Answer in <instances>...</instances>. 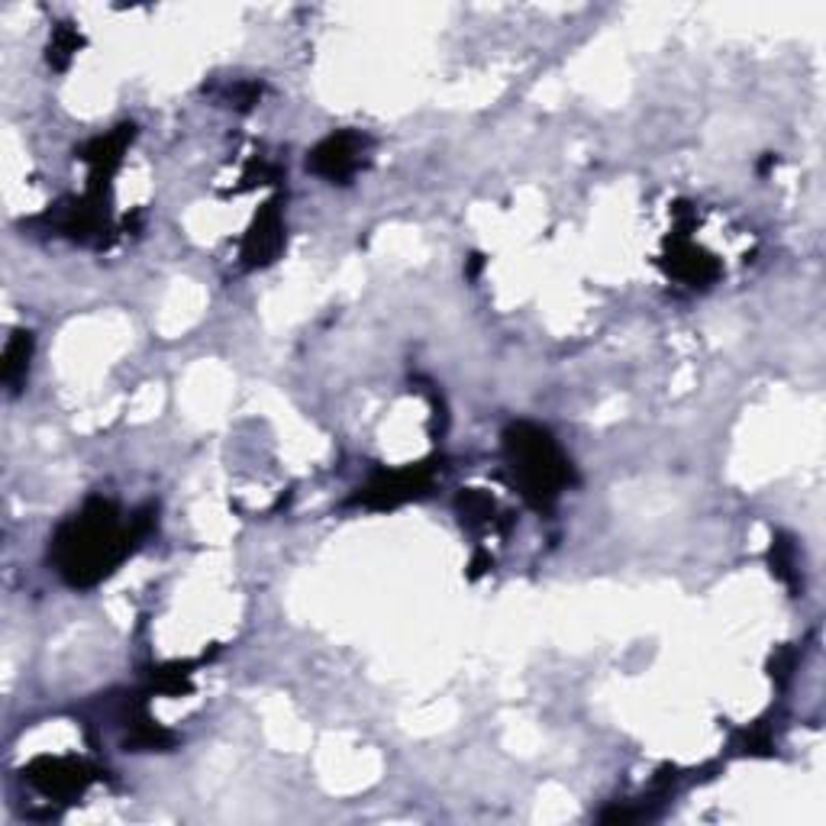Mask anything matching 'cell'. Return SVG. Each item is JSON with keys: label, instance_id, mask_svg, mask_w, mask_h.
Wrapping results in <instances>:
<instances>
[{"label": "cell", "instance_id": "cell-11", "mask_svg": "<svg viewBox=\"0 0 826 826\" xmlns=\"http://www.w3.org/2000/svg\"><path fill=\"white\" fill-rule=\"evenodd\" d=\"M459 510H462V520H466V524H481V520L491 517L494 504H491V497H484L481 491H466V494L459 497Z\"/></svg>", "mask_w": 826, "mask_h": 826}, {"label": "cell", "instance_id": "cell-10", "mask_svg": "<svg viewBox=\"0 0 826 826\" xmlns=\"http://www.w3.org/2000/svg\"><path fill=\"white\" fill-rule=\"evenodd\" d=\"M78 46H81V36L74 30H68V26H59L56 36H53V43H49V61L56 68H65L71 61V56L78 53Z\"/></svg>", "mask_w": 826, "mask_h": 826}, {"label": "cell", "instance_id": "cell-7", "mask_svg": "<svg viewBox=\"0 0 826 826\" xmlns=\"http://www.w3.org/2000/svg\"><path fill=\"white\" fill-rule=\"evenodd\" d=\"M129 139H133V126H119V129L107 133V136H97V139L81 152V159H84L88 165H94V181L101 175H111V172L117 169L123 152H126V146H129Z\"/></svg>", "mask_w": 826, "mask_h": 826}, {"label": "cell", "instance_id": "cell-8", "mask_svg": "<svg viewBox=\"0 0 826 826\" xmlns=\"http://www.w3.org/2000/svg\"><path fill=\"white\" fill-rule=\"evenodd\" d=\"M668 268H672L675 278H681V282L695 285V288H698V285H710V282L720 275V265L710 259L708 252H701V249H695V245H678V249L672 252Z\"/></svg>", "mask_w": 826, "mask_h": 826}, {"label": "cell", "instance_id": "cell-5", "mask_svg": "<svg viewBox=\"0 0 826 826\" xmlns=\"http://www.w3.org/2000/svg\"><path fill=\"white\" fill-rule=\"evenodd\" d=\"M282 245H285V223H282L278 204H268L242 239V265L245 268L268 265L282 252Z\"/></svg>", "mask_w": 826, "mask_h": 826}, {"label": "cell", "instance_id": "cell-2", "mask_svg": "<svg viewBox=\"0 0 826 826\" xmlns=\"http://www.w3.org/2000/svg\"><path fill=\"white\" fill-rule=\"evenodd\" d=\"M504 452L520 494L536 510H549L559 494L575 481L572 462L562 456L555 439L536 423H514L504 433Z\"/></svg>", "mask_w": 826, "mask_h": 826}, {"label": "cell", "instance_id": "cell-12", "mask_svg": "<svg viewBox=\"0 0 826 826\" xmlns=\"http://www.w3.org/2000/svg\"><path fill=\"white\" fill-rule=\"evenodd\" d=\"M771 565L784 582H794V549L788 542H775L771 546Z\"/></svg>", "mask_w": 826, "mask_h": 826}, {"label": "cell", "instance_id": "cell-4", "mask_svg": "<svg viewBox=\"0 0 826 826\" xmlns=\"http://www.w3.org/2000/svg\"><path fill=\"white\" fill-rule=\"evenodd\" d=\"M365 139L358 133H333L310 152V169L326 181H349L362 165Z\"/></svg>", "mask_w": 826, "mask_h": 826}, {"label": "cell", "instance_id": "cell-3", "mask_svg": "<svg viewBox=\"0 0 826 826\" xmlns=\"http://www.w3.org/2000/svg\"><path fill=\"white\" fill-rule=\"evenodd\" d=\"M429 481H433V466H408V469H394V472H378L355 494V504L388 510V507H398L411 497H420L429 487Z\"/></svg>", "mask_w": 826, "mask_h": 826}, {"label": "cell", "instance_id": "cell-6", "mask_svg": "<svg viewBox=\"0 0 826 826\" xmlns=\"http://www.w3.org/2000/svg\"><path fill=\"white\" fill-rule=\"evenodd\" d=\"M46 798H71L78 794L91 775L81 762H68V759H39L36 766H30V775H26Z\"/></svg>", "mask_w": 826, "mask_h": 826}, {"label": "cell", "instance_id": "cell-1", "mask_svg": "<svg viewBox=\"0 0 826 826\" xmlns=\"http://www.w3.org/2000/svg\"><path fill=\"white\" fill-rule=\"evenodd\" d=\"M149 530H152V510H139L123 527L117 504L94 497L56 530L49 559L56 562L59 575L71 588H94Z\"/></svg>", "mask_w": 826, "mask_h": 826}, {"label": "cell", "instance_id": "cell-9", "mask_svg": "<svg viewBox=\"0 0 826 826\" xmlns=\"http://www.w3.org/2000/svg\"><path fill=\"white\" fill-rule=\"evenodd\" d=\"M30 355H33V336L16 330L7 346H3V381L7 385H16L23 375H26V365H30Z\"/></svg>", "mask_w": 826, "mask_h": 826}, {"label": "cell", "instance_id": "cell-13", "mask_svg": "<svg viewBox=\"0 0 826 826\" xmlns=\"http://www.w3.org/2000/svg\"><path fill=\"white\" fill-rule=\"evenodd\" d=\"M768 749H771V739L762 730H753L743 736V753H768Z\"/></svg>", "mask_w": 826, "mask_h": 826}]
</instances>
